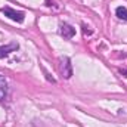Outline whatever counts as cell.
Instances as JSON below:
<instances>
[{
  "mask_svg": "<svg viewBox=\"0 0 127 127\" xmlns=\"http://www.w3.org/2000/svg\"><path fill=\"white\" fill-rule=\"evenodd\" d=\"M59 71H61V75H62V78L65 80H68V78H71L72 77V66H71V61H69V58L68 56H62L61 59H59Z\"/></svg>",
  "mask_w": 127,
  "mask_h": 127,
  "instance_id": "2",
  "label": "cell"
},
{
  "mask_svg": "<svg viewBox=\"0 0 127 127\" xmlns=\"http://www.w3.org/2000/svg\"><path fill=\"white\" fill-rule=\"evenodd\" d=\"M18 49H19V44H18L16 41H12V43H9V44H6V46H1V47H0V59L9 56L12 52H16Z\"/></svg>",
  "mask_w": 127,
  "mask_h": 127,
  "instance_id": "3",
  "label": "cell"
},
{
  "mask_svg": "<svg viewBox=\"0 0 127 127\" xmlns=\"http://www.w3.org/2000/svg\"><path fill=\"white\" fill-rule=\"evenodd\" d=\"M83 28H84V30H83V32H84V34H92V31H90V30H86V27H83Z\"/></svg>",
  "mask_w": 127,
  "mask_h": 127,
  "instance_id": "7",
  "label": "cell"
},
{
  "mask_svg": "<svg viewBox=\"0 0 127 127\" xmlns=\"http://www.w3.org/2000/svg\"><path fill=\"white\" fill-rule=\"evenodd\" d=\"M59 32H61V35H62L64 38H72L74 35H75V28L74 27H71L69 24H61V27H59Z\"/></svg>",
  "mask_w": 127,
  "mask_h": 127,
  "instance_id": "4",
  "label": "cell"
},
{
  "mask_svg": "<svg viewBox=\"0 0 127 127\" xmlns=\"http://www.w3.org/2000/svg\"><path fill=\"white\" fill-rule=\"evenodd\" d=\"M52 3H53V0H46V6H52Z\"/></svg>",
  "mask_w": 127,
  "mask_h": 127,
  "instance_id": "8",
  "label": "cell"
},
{
  "mask_svg": "<svg viewBox=\"0 0 127 127\" xmlns=\"http://www.w3.org/2000/svg\"><path fill=\"white\" fill-rule=\"evenodd\" d=\"M6 93H7V81L6 78L0 74V100H3L6 97Z\"/></svg>",
  "mask_w": 127,
  "mask_h": 127,
  "instance_id": "5",
  "label": "cell"
},
{
  "mask_svg": "<svg viewBox=\"0 0 127 127\" xmlns=\"http://www.w3.org/2000/svg\"><path fill=\"white\" fill-rule=\"evenodd\" d=\"M115 15H117L120 19L127 21V7H124V6H118V7L115 9Z\"/></svg>",
  "mask_w": 127,
  "mask_h": 127,
  "instance_id": "6",
  "label": "cell"
},
{
  "mask_svg": "<svg viewBox=\"0 0 127 127\" xmlns=\"http://www.w3.org/2000/svg\"><path fill=\"white\" fill-rule=\"evenodd\" d=\"M1 12L4 13V16H7L9 19L15 21V22H18V24L24 22V19H25V13H24V12H21V10H15V9H12V7H9V6L1 7Z\"/></svg>",
  "mask_w": 127,
  "mask_h": 127,
  "instance_id": "1",
  "label": "cell"
}]
</instances>
